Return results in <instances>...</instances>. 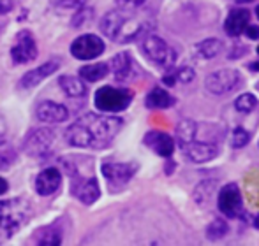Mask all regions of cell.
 I'll return each mask as SVG.
<instances>
[{"instance_id": "cell-10", "label": "cell", "mask_w": 259, "mask_h": 246, "mask_svg": "<svg viewBox=\"0 0 259 246\" xmlns=\"http://www.w3.org/2000/svg\"><path fill=\"white\" fill-rule=\"evenodd\" d=\"M71 194L76 199H79L83 204H94L101 197L99 183H97V179L94 176L92 178H81V176L74 172V176L71 174Z\"/></svg>"}, {"instance_id": "cell-17", "label": "cell", "mask_w": 259, "mask_h": 246, "mask_svg": "<svg viewBox=\"0 0 259 246\" xmlns=\"http://www.w3.org/2000/svg\"><path fill=\"white\" fill-rule=\"evenodd\" d=\"M58 67H60V64H58L57 60H52V61H46L45 65H39L37 69H32V71H28L27 74L21 78V86H23V88H32V86L39 85V83L45 81L48 76L57 72Z\"/></svg>"}, {"instance_id": "cell-9", "label": "cell", "mask_w": 259, "mask_h": 246, "mask_svg": "<svg viewBox=\"0 0 259 246\" xmlns=\"http://www.w3.org/2000/svg\"><path fill=\"white\" fill-rule=\"evenodd\" d=\"M219 209L224 213L228 218H238L242 215L243 202L242 194H240L238 187L235 183H229L219 192Z\"/></svg>"}, {"instance_id": "cell-13", "label": "cell", "mask_w": 259, "mask_h": 246, "mask_svg": "<svg viewBox=\"0 0 259 246\" xmlns=\"http://www.w3.org/2000/svg\"><path fill=\"white\" fill-rule=\"evenodd\" d=\"M184 151L189 157V160H192L194 164H203V162H208L217 157L221 148H219V143H215V141L194 139L187 146H184Z\"/></svg>"}, {"instance_id": "cell-7", "label": "cell", "mask_w": 259, "mask_h": 246, "mask_svg": "<svg viewBox=\"0 0 259 246\" xmlns=\"http://www.w3.org/2000/svg\"><path fill=\"white\" fill-rule=\"evenodd\" d=\"M104 51V42L101 37L94 34L79 35L71 44V53L78 60H92L101 56Z\"/></svg>"}, {"instance_id": "cell-40", "label": "cell", "mask_w": 259, "mask_h": 246, "mask_svg": "<svg viewBox=\"0 0 259 246\" xmlns=\"http://www.w3.org/2000/svg\"><path fill=\"white\" fill-rule=\"evenodd\" d=\"M256 227L259 229V215H257V218H256Z\"/></svg>"}, {"instance_id": "cell-29", "label": "cell", "mask_w": 259, "mask_h": 246, "mask_svg": "<svg viewBox=\"0 0 259 246\" xmlns=\"http://www.w3.org/2000/svg\"><path fill=\"white\" fill-rule=\"evenodd\" d=\"M53 6L62 7V9H74V7H83L85 0H52Z\"/></svg>"}, {"instance_id": "cell-4", "label": "cell", "mask_w": 259, "mask_h": 246, "mask_svg": "<svg viewBox=\"0 0 259 246\" xmlns=\"http://www.w3.org/2000/svg\"><path fill=\"white\" fill-rule=\"evenodd\" d=\"M133 100V92L125 88L103 86L96 92V107L103 113H120L127 109Z\"/></svg>"}, {"instance_id": "cell-28", "label": "cell", "mask_w": 259, "mask_h": 246, "mask_svg": "<svg viewBox=\"0 0 259 246\" xmlns=\"http://www.w3.org/2000/svg\"><path fill=\"white\" fill-rule=\"evenodd\" d=\"M250 141V134L243 129H236L231 134V146L233 148H243Z\"/></svg>"}, {"instance_id": "cell-30", "label": "cell", "mask_w": 259, "mask_h": 246, "mask_svg": "<svg viewBox=\"0 0 259 246\" xmlns=\"http://www.w3.org/2000/svg\"><path fill=\"white\" fill-rule=\"evenodd\" d=\"M14 162V153L13 151H2L0 153V171H4V169H7L11 164Z\"/></svg>"}, {"instance_id": "cell-2", "label": "cell", "mask_w": 259, "mask_h": 246, "mask_svg": "<svg viewBox=\"0 0 259 246\" xmlns=\"http://www.w3.org/2000/svg\"><path fill=\"white\" fill-rule=\"evenodd\" d=\"M99 27L104 35H108L111 41L120 42V44L136 41L147 30L145 21L138 20L134 14L127 13V11H111V13H108L101 20Z\"/></svg>"}, {"instance_id": "cell-11", "label": "cell", "mask_w": 259, "mask_h": 246, "mask_svg": "<svg viewBox=\"0 0 259 246\" xmlns=\"http://www.w3.org/2000/svg\"><path fill=\"white\" fill-rule=\"evenodd\" d=\"M101 171H103V176L106 178L109 187L120 188L133 179L134 172L138 171V165L136 164H113V162H108V164H103Z\"/></svg>"}, {"instance_id": "cell-34", "label": "cell", "mask_w": 259, "mask_h": 246, "mask_svg": "<svg viewBox=\"0 0 259 246\" xmlns=\"http://www.w3.org/2000/svg\"><path fill=\"white\" fill-rule=\"evenodd\" d=\"M14 9L13 0H0V14H7Z\"/></svg>"}, {"instance_id": "cell-16", "label": "cell", "mask_w": 259, "mask_h": 246, "mask_svg": "<svg viewBox=\"0 0 259 246\" xmlns=\"http://www.w3.org/2000/svg\"><path fill=\"white\" fill-rule=\"evenodd\" d=\"M145 144L148 148H152L160 157H171L175 151V141L171 139V136H167L164 132H155V130L148 132L145 136Z\"/></svg>"}, {"instance_id": "cell-3", "label": "cell", "mask_w": 259, "mask_h": 246, "mask_svg": "<svg viewBox=\"0 0 259 246\" xmlns=\"http://www.w3.org/2000/svg\"><path fill=\"white\" fill-rule=\"evenodd\" d=\"M32 208L25 199L0 201V243L18 232L28 222Z\"/></svg>"}, {"instance_id": "cell-23", "label": "cell", "mask_w": 259, "mask_h": 246, "mask_svg": "<svg viewBox=\"0 0 259 246\" xmlns=\"http://www.w3.org/2000/svg\"><path fill=\"white\" fill-rule=\"evenodd\" d=\"M109 72V65L108 64H92V65H85V67L79 69V76H81L85 81L96 83L99 79H103L108 76Z\"/></svg>"}, {"instance_id": "cell-33", "label": "cell", "mask_w": 259, "mask_h": 246, "mask_svg": "<svg viewBox=\"0 0 259 246\" xmlns=\"http://www.w3.org/2000/svg\"><path fill=\"white\" fill-rule=\"evenodd\" d=\"M243 32H245L247 37L252 39V41H256V39H259V27H257V25H250V23H249V25H247V28H245Z\"/></svg>"}, {"instance_id": "cell-18", "label": "cell", "mask_w": 259, "mask_h": 246, "mask_svg": "<svg viewBox=\"0 0 259 246\" xmlns=\"http://www.w3.org/2000/svg\"><path fill=\"white\" fill-rule=\"evenodd\" d=\"M250 21V13L247 9H233L231 13L228 14L224 23V30L228 35L231 37H236V35L243 34V30L247 28Z\"/></svg>"}, {"instance_id": "cell-1", "label": "cell", "mask_w": 259, "mask_h": 246, "mask_svg": "<svg viewBox=\"0 0 259 246\" xmlns=\"http://www.w3.org/2000/svg\"><path fill=\"white\" fill-rule=\"evenodd\" d=\"M122 129V120L103 114H85L65 130V141L78 148L103 150L109 146Z\"/></svg>"}, {"instance_id": "cell-36", "label": "cell", "mask_w": 259, "mask_h": 246, "mask_svg": "<svg viewBox=\"0 0 259 246\" xmlns=\"http://www.w3.org/2000/svg\"><path fill=\"white\" fill-rule=\"evenodd\" d=\"M162 81H164V85L173 86L175 83H177V72H169V74H166V76L162 78Z\"/></svg>"}, {"instance_id": "cell-24", "label": "cell", "mask_w": 259, "mask_h": 246, "mask_svg": "<svg viewBox=\"0 0 259 246\" xmlns=\"http://www.w3.org/2000/svg\"><path fill=\"white\" fill-rule=\"evenodd\" d=\"M196 125L192 120H184L180 125L177 127V137H178V144L182 148L187 146L192 139H194V134H196Z\"/></svg>"}, {"instance_id": "cell-31", "label": "cell", "mask_w": 259, "mask_h": 246, "mask_svg": "<svg viewBox=\"0 0 259 246\" xmlns=\"http://www.w3.org/2000/svg\"><path fill=\"white\" fill-rule=\"evenodd\" d=\"M191 79H194V71L189 67H184L180 71H177V81H184V83H189Z\"/></svg>"}, {"instance_id": "cell-6", "label": "cell", "mask_w": 259, "mask_h": 246, "mask_svg": "<svg viewBox=\"0 0 259 246\" xmlns=\"http://www.w3.org/2000/svg\"><path fill=\"white\" fill-rule=\"evenodd\" d=\"M240 83H242L240 72L233 71V69H221V71H215L208 76L205 86L208 92L213 93V95H224V93L238 88Z\"/></svg>"}, {"instance_id": "cell-37", "label": "cell", "mask_w": 259, "mask_h": 246, "mask_svg": "<svg viewBox=\"0 0 259 246\" xmlns=\"http://www.w3.org/2000/svg\"><path fill=\"white\" fill-rule=\"evenodd\" d=\"M7 190H9V183H7L4 178H0V195L6 194Z\"/></svg>"}, {"instance_id": "cell-22", "label": "cell", "mask_w": 259, "mask_h": 246, "mask_svg": "<svg viewBox=\"0 0 259 246\" xmlns=\"http://www.w3.org/2000/svg\"><path fill=\"white\" fill-rule=\"evenodd\" d=\"M34 241L37 244H60L62 243V229L57 225V223L45 227V229L37 230Z\"/></svg>"}, {"instance_id": "cell-15", "label": "cell", "mask_w": 259, "mask_h": 246, "mask_svg": "<svg viewBox=\"0 0 259 246\" xmlns=\"http://www.w3.org/2000/svg\"><path fill=\"white\" fill-rule=\"evenodd\" d=\"M62 174L57 167H48L37 176L35 179V190L39 195H52L60 188Z\"/></svg>"}, {"instance_id": "cell-42", "label": "cell", "mask_w": 259, "mask_h": 246, "mask_svg": "<svg viewBox=\"0 0 259 246\" xmlns=\"http://www.w3.org/2000/svg\"><path fill=\"white\" fill-rule=\"evenodd\" d=\"M257 53H259V46H257Z\"/></svg>"}, {"instance_id": "cell-32", "label": "cell", "mask_w": 259, "mask_h": 246, "mask_svg": "<svg viewBox=\"0 0 259 246\" xmlns=\"http://www.w3.org/2000/svg\"><path fill=\"white\" fill-rule=\"evenodd\" d=\"M116 2H118V6L123 7V9H134V7H140L145 0H116Z\"/></svg>"}, {"instance_id": "cell-5", "label": "cell", "mask_w": 259, "mask_h": 246, "mask_svg": "<svg viewBox=\"0 0 259 246\" xmlns=\"http://www.w3.org/2000/svg\"><path fill=\"white\" fill-rule=\"evenodd\" d=\"M141 51L145 53L148 60H152L155 65H160V67H171L177 60V51L164 39L154 34H147L143 37Z\"/></svg>"}, {"instance_id": "cell-8", "label": "cell", "mask_w": 259, "mask_h": 246, "mask_svg": "<svg viewBox=\"0 0 259 246\" xmlns=\"http://www.w3.org/2000/svg\"><path fill=\"white\" fill-rule=\"evenodd\" d=\"M55 141V132L50 129H35L27 136L23 148L32 157H45L52 151V144Z\"/></svg>"}, {"instance_id": "cell-38", "label": "cell", "mask_w": 259, "mask_h": 246, "mask_svg": "<svg viewBox=\"0 0 259 246\" xmlns=\"http://www.w3.org/2000/svg\"><path fill=\"white\" fill-rule=\"evenodd\" d=\"M249 69H250V71H257L259 72V61H252V64H249Z\"/></svg>"}, {"instance_id": "cell-20", "label": "cell", "mask_w": 259, "mask_h": 246, "mask_svg": "<svg viewBox=\"0 0 259 246\" xmlns=\"http://www.w3.org/2000/svg\"><path fill=\"white\" fill-rule=\"evenodd\" d=\"M175 99L162 88H154L147 95V107L148 109H166V107L173 106Z\"/></svg>"}, {"instance_id": "cell-26", "label": "cell", "mask_w": 259, "mask_h": 246, "mask_svg": "<svg viewBox=\"0 0 259 246\" xmlns=\"http://www.w3.org/2000/svg\"><path fill=\"white\" fill-rule=\"evenodd\" d=\"M256 106H257V99L254 95H250V93H243V95H240L235 100V107L240 113H250Z\"/></svg>"}, {"instance_id": "cell-12", "label": "cell", "mask_w": 259, "mask_h": 246, "mask_svg": "<svg viewBox=\"0 0 259 246\" xmlns=\"http://www.w3.org/2000/svg\"><path fill=\"white\" fill-rule=\"evenodd\" d=\"M37 56V46L30 32L23 30L16 35V44L11 49V58L14 64H28Z\"/></svg>"}, {"instance_id": "cell-35", "label": "cell", "mask_w": 259, "mask_h": 246, "mask_svg": "<svg viewBox=\"0 0 259 246\" xmlns=\"http://www.w3.org/2000/svg\"><path fill=\"white\" fill-rule=\"evenodd\" d=\"M6 139H7V127H6V121H4V118L0 116V146L6 143Z\"/></svg>"}, {"instance_id": "cell-27", "label": "cell", "mask_w": 259, "mask_h": 246, "mask_svg": "<svg viewBox=\"0 0 259 246\" xmlns=\"http://www.w3.org/2000/svg\"><path fill=\"white\" fill-rule=\"evenodd\" d=\"M226 232H228V225H226V222H222V220H215V222L206 229V236L210 237V239L224 237Z\"/></svg>"}, {"instance_id": "cell-19", "label": "cell", "mask_w": 259, "mask_h": 246, "mask_svg": "<svg viewBox=\"0 0 259 246\" xmlns=\"http://www.w3.org/2000/svg\"><path fill=\"white\" fill-rule=\"evenodd\" d=\"M111 71L118 81H129L134 72V61L129 53H118L111 60Z\"/></svg>"}, {"instance_id": "cell-21", "label": "cell", "mask_w": 259, "mask_h": 246, "mask_svg": "<svg viewBox=\"0 0 259 246\" xmlns=\"http://www.w3.org/2000/svg\"><path fill=\"white\" fill-rule=\"evenodd\" d=\"M60 88L67 93L69 97H85L87 95V86L81 79L74 78V76H62L58 79Z\"/></svg>"}, {"instance_id": "cell-14", "label": "cell", "mask_w": 259, "mask_h": 246, "mask_svg": "<svg viewBox=\"0 0 259 246\" xmlns=\"http://www.w3.org/2000/svg\"><path fill=\"white\" fill-rule=\"evenodd\" d=\"M37 118L45 123H62L67 120L69 111L65 106L57 102H52V100H45L37 106V111H35Z\"/></svg>"}, {"instance_id": "cell-41", "label": "cell", "mask_w": 259, "mask_h": 246, "mask_svg": "<svg viewBox=\"0 0 259 246\" xmlns=\"http://www.w3.org/2000/svg\"><path fill=\"white\" fill-rule=\"evenodd\" d=\"M256 14H257V18H259V6L256 7Z\"/></svg>"}, {"instance_id": "cell-39", "label": "cell", "mask_w": 259, "mask_h": 246, "mask_svg": "<svg viewBox=\"0 0 259 246\" xmlns=\"http://www.w3.org/2000/svg\"><path fill=\"white\" fill-rule=\"evenodd\" d=\"M236 2H240V4H245V2H252V0H236Z\"/></svg>"}, {"instance_id": "cell-25", "label": "cell", "mask_w": 259, "mask_h": 246, "mask_svg": "<svg viewBox=\"0 0 259 246\" xmlns=\"http://www.w3.org/2000/svg\"><path fill=\"white\" fill-rule=\"evenodd\" d=\"M196 49H198V55L203 56V58H213V56H217L221 53L222 42L219 39H206V41L199 42L196 46Z\"/></svg>"}]
</instances>
